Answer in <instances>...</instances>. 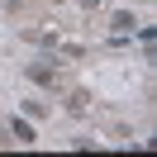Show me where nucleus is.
<instances>
[{"instance_id":"3","label":"nucleus","mask_w":157,"mask_h":157,"mask_svg":"<svg viewBox=\"0 0 157 157\" xmlns=\"http://www.w3.org/2000/svg\"><path fill=\"white\" fill-rule=\"evenodd\" d=\"M10 133H14V138H19V143H33V128H29V124H24V119H14V124H10Z\"/></svg>"},{"instance_id":"1","label":"nucleus","mask_w":157,"mask_h":157,"mask_svg":"<svg viewBox=\"0 0 157 157\" xmlns=\"http://www.w3.org/2000/svg\"><path fill=\"white\" fill-rule=\"evenodd\" d=\"M29 76L38 81V86H52V81H57V67H48V62H33V67H29Z\"/></svg>"},{"instance_id":"2","label":"nucleus","mask_w":157,"mask_h":157,"mask_svg":"<svg viewBox=\"0 0 157 157\" xmlns=\"http://www.w3.org/2000/svg\"><path fill=\"white\" fill-rule=\"evenodd\" d=\"M109 24H114V33H119V38H124V33H133V14H128V10H119Z\"/></svg>"}]
</instances>
